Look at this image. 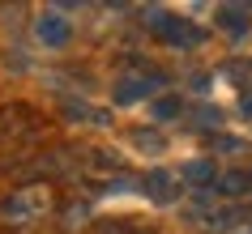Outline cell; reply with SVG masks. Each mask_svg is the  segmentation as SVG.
Segmentation results:
<instances>
[{
  "instance_id": "obj_1",
  "label": "cell",
  "mask_w": 252,
  "mask_h": 234,
  "mask_svg": "<svg viewBox=\"0 0 252 234\" xmlns=\"http://www.w3.org/2000/svg\"><path fill=\"white\" fill-rule=\"evenodd\" d=\"M0 213L9 221H34V217H43L47 213V187H30V192H17V196H9L4 205H0Z\"/></svg>"
},
{
  "instance_id": "obj_2",
  "label": "cell",
  "mask_w": 252,
  "mask_h": 234,
  "mask_svg": "<svg viewBox=\"0 0 252 234\" xmlns=\"http://www.w3.org/2000/svg\"><path fill=\"white\" fill-rule=\"evenodd\" d=\"M64 39H68V22H60V13H56V9H47V13L39 17V43L60 47Z\"/></svg>"
},
{
  "instance_id": "obj_3",
  "label": "cell",
  "mask_w": 252,
  "mask_h": 234,
  "mask_svg": "<svg viewBox=\"0 0 252 234\" xmlns=\"http://www.w3.org/2000/svg\"><path fill=\"white\" fill-rule=\"evenodd\" d=\"M146 187H150V196H154L158 205L175 200V179H167L162 170H150V175H146Z\"/></svg>"
},
{
  "instance_id": "obj_4",
  "label": "cell",
  "mask_w": 252,
  "mask_h": 234,
  "mask_svg": "<svg viewBox=\"0 0 252 234\" xmlns=\"http://www.w3.org/2000/svg\"><path fill=\"white\" fill-rule=\"evenodd\" d=\"M154 85H158V81H154V77L120 81V90H116V98H120V103H137V98H141V94H150V90H154Z\"/></svg>"
},
{
  "instance_id": "obj_5",
  "label": "cell",
  "mask_w": 252,
  "mask_h": 234,
  "mask_svg": "<svg viewBox=\"0 0 252 234\" xmlns=\"http://www.w3.org/2000/svg\"><path fill=\"white\" fill-rule=\"evenodd\" d=\"M222 22L231 34H248V9H222Z\"/></svg>"
},
{
  "instance_id": "obj_6",
  "label": "cell",
  "mask_w": 252,
  "mask_h": 234,
  "mask_svg": "<svg viewBox=\"0 0 252 234\" xmlns=\"http://www.w3.org/2000/svg\"><path fill=\"white\" fill-rule=\"evenodd\" d=\"M184 175H188V179H192V183H210L214 179V166H210V162H188V166H184Z\"/></svg>"
},
{
  "instance_id": "obj_7",
  "label": "cell",
  "mask_w": 252,
  "mask_h": 234,
  "mask_svg": "<svg viewBox=\"0 0 252 234\" xmlns=\"http://www.w3.org/2000/svg\"><path fill=\"white\" fill-rule=\"evenodd\" d=\"M248 175H222V179H218V187H222V192H231V196H235V192H244V187H248Z\"/></svg>"
},
{
  "instance_id": "obj_8",
  "label": "cell",
  "mask_w": 252,
  "mask_h": 234,
  "mask_svg": "<svg viewBox=\"0 0 252 234\" xmlns=\"http://www.w3.org/2000/svg\"><path fill=\"white\" fill-rule=\"evenodd\" d=\"M244 115H252V94H244Z\"/></svg>"
}]
</instances>
